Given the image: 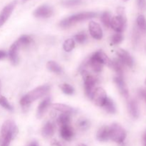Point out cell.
I'll return each mask as SVG.
<instances>
[{"label": "cell", "mask_w": 146, "mask_h": 146, "mask_svg": "<svg viewBox=\"0 0 146 146\" xmlns=\"http://www.w3.org/2000/svg\"><path fill=\"white\" fill-rule=\"evenodd\" d=\"M110 128V139L117 143H123L126 138L125 129L118 123H113Z\"/></svg>", "instance_id": "cell-5"}, {"label": "cell", "mask_w": 146, "mask_h": 146, "mask_svg": "<svg viewBox=\"0 0 146 146\" xmlns=\"http://www.w3.org/2000/svg\"><path fill=\"white\" fill-rule=\"evenodd\" d=\"M128 108L129 113L133 118H138L139 116V110L136 101L132 99L128 103Z\"/></svg>", "instance_id": "cell-19"}, {"label": "cell", "mask_w": 146, "mask_h": 146, "mask_svg": "<svg viewBox=\"0 0 146 146\" xmlns=\"http://www.w3.org/2000/svg\"><path fill=\"white\" fill-rule=\"evenodd\" d=\"M123 40V36L122 34L116 33L111 36V44L113 45H116V44H120Z\"/></svg>", "instance_id": "cell-34"}, {"label": "cell", "mask_w": 146, "mask_h": 146, "mask_svg": "<svg viewBox=\"0 0 146 146\" xmlns=\"http://www.w3.org/2000/svg\"><path fill=\"white\" fill-rule=\"evenodd\" d=\"M53 14H54L53 9L46 4L40 6L38 8L36 9L35 11H34V17H37V18H49L53 15Z\"/></svg>", "instance_id": "cell-9"}, {"label": "cell", "mask_w": 146, "mask_h": 146, "mask_svg": "<svg viewBox=\"0 0 146 146\" xmlns=\"http://www.w3.org/2000/svg\"><path fill=\"white\" fill-rule=\"evenodd\" d=\"M60 135L63 139L66 141H71L74 136V129L70 126V125H63L60 128Z\"/></svg>", "instance_id": "cell-16"}, {"label": "cell", "mask_w": 146, "mask_h": 146, "mask_svg": "<svg viewBox=\"0 0 146 146\" xmlns=\"http://www.w3.org/2000/svg\"><path fill=\"white\" fill-rule=\"evenodd\" d=\"M143 143H144V146H146V131L143 135Z\"/></svg>", "instance_id": "cell-40"}, {"label": "cell", "mask_w": 146, "mask_h": 146, "mask_svg": "<svg viewBox=\"0 0 146 146\" xmlns=\"http://www.w3.org/2000/svg\"><path fill=\"white\" fill-rule=\"evenodd\" d=\"M60 88L64 94L67 95H72L74 93V88L68 84H63L60 86Z\"/></svg>", "instance_id": "cell-31"}, {"label": "cell", "mask_w": 146, "mask_h": 146, "mask_svg": "<svg viewBox=\"0 0 146 146\" xmlns=\"http://www.w3.org/2000/svg\"><path fill=\"white\" fill-rule=\"evenodd\" d=\"M133 38L134 44H136L138 43V40L140 38V34H139V29H135L133 31Z\"/></svg>", "instance_id": "cell-36"}, {"label": "cell", "mask_w": 146, "mask_h": 146, "mask_svg": "<svg viewBox=\"0 0 146 146\" xmlns=\"http://www.w3.org/2000/svg\"><path fill=\"white\" fill-rule=\"evenodd\" d=\"M116 54L118 55V58H119V61L123 64H125V65L128 66L130 68L133 66V57L131 56V55L128 51L124 49L119 48V49L117 50Z\"/></svg>", "instance_id": "cell-10"}, {"label": "cell", "mask_w": 146, "mask_h": 146, "mask_svg": "<svg viewBox=\"0 0 146 146\" xmlns=\"http://www.w3.org/2000/svg\"><path fill=\"white\" fill-rule=\"evenodd\" d=\"M0 88H1V81H0Z\"/></svg>", "instance_id": "cell-45"}, {"label": "cell", "mask_w": 146, "mask_h": 146, "mask_svg": "<svg viewBox=\"0 0 146 146\" xmlns=\"http://www.w3.org/2000/svg\"><path fill=\"white\" fill-rule=\"evenodd\" d=\"M46 68L51 72L56 73V74H61L62 72V68L58 65L57 63L54 61H48L46 64Z\"/></svg>", "instance_id": "cell-23"}, {"label": "cell", "mask_w": 146, "mask_h": 146, "mask_svg": "<svg viewBox=\"0 0 146 146\" xmlns=\"http://www.w3.org/2000/svg\"><path fill=\"white\" fill-rule=\"evenodd\" d=\"M111 19L112 18H111V13L108 11H105L103 13L102 16H101V21L106 27H111Z\"/></svg>", "instance_id": "cell-29"}, {"label": "cell", "mask_w": 146, "mask_h": 146, "mask_svg": "<svg viewBox=\"0 0 146 146\" xmlns=\"http://www.w3.org/2000/svg\"><path fill=\"white\" fill-rule=\"evenodd\" d=\"M97 16V14L92 11H86V12H81L78 14H74L67 18L64 19L60 22V27L62 28H67L76 23L80 22V21H85V20L90 19L94 18Z\"/></svg>", "instance_id": "cell-3"}, {"label": "cell", "mask_w": 146, "mask_h": 146, "mask_svg": "<svg viewBox=\"0 0 146 146\" xmlns=\"http://www.w3.org/2000/svg\"><path fill=\"white\" fill-rule=\"evenodd\" d=\"M29 146H39V145H38V143H37L36 142H33L30 144Z\"/></svg>", "instance_id": "cell-41"}, {"label": "cell", "mask_w": 146, "mask_h": 146, "mask_svg": "<svg viewBox=\"0 0 146 146\" xmlns=\"http://www.w3.org/2000/svg\"><path fill=\"white\" fill-rule=\"evenodd\" d=\"M76 41H77L79 44H83V43L85 42L87 39V36L85 32H80L78 34H77L76 35L74 36Z\"/></svg>", "instance_id": "cell-35"}, {"label": "cell", "mask_w": 146, "mask_h": 146, "mask_svg": "<svg viewBox=\"0 0 146 146\" xmlns=\"http://www.w3.org/2000/svg\"><path fill=\"white\" fill-rule=\"evenodd\" d=\"M108 98L105 90L101 87H98L95 89L94 94H93L91 99L94 104L100 107H103L105 104L106 101Z\"/></svg>", "instance_id": "cell-6"}, {"label": "cell", "mask_w": 146, "mask_h": 146, "mask_svg": "<svg viewBox=\"0 0 146 146\" xmlns=\"http://www.w3.org/2000/svg\"><path fill=\"white\" fill-rule=\"evenodd\" d=\"M86 64L88 66H89L93 71L96 73L101 72L103 70V64H101V63L98 62L96 60L94 59L91 57H90L89 59L86 62Z\"/></svg>", "instance_id": "cell-21"}, {"label": "cell", "mask_w": 146, "mask_h": 146, "mask_svg": "<svg viewBox=\"0 0 146 146\" xmlns=\"http://www.w3.org/2000/svg\"><path fill=\"white\" fill-rule=\"evenodd\" d=\"M50 104H51V98L49 97H46V98H44L40 104L38 105V108H37V117L38 118H41L43 116V115L44 114V113L46 112V111L47 110L48 107L49 106Z\"/></svg>", "instance_id": "cell-17"}, {"label": "cell", "mask_w": 146, "mask_h": 146, "mask_svg": "<svg viewBox=\"0 0 146 146\" xmlns=\"http://www.w3.org/2000/svg\"><path fill=\"white\" fill-rule=\"evenodd\" d=\"M19 133L16 124L12 121H6L0 131V146H9L10 143Z\"/></svg>", "instance_id": "cell-1"}, {"label": "cell", "mask_w": 146, "mask_h": 146, "mask_svg": "<svg viewBox=\"0 0 146 146\" xmlns=\"http://www.w3.org/2000/svg\"><path fill=\"white\" fill-rule=\"evenodd\" d=\"M31 41H32V38H31L29 36L23 35L21 36L19 38H18L17 42L18 43V44L19 45L20 47H23L27 46L28 45H29L31 43Z\"/></svg>", "instance_id": "cell-27"}, {"label": "cell", "mask_w": 146, "mask_h": 146, "mask_svg": "<svg viewBox=\"0 0 146 146\" xmlns=\"http://www.w3.org/2000/svg\"><path fill=\"white\" fill-rule=\"evenodd\" d=\"M28 1V0H23V1H24V2H25V1Z\"/></svg>", "instance_id": "cell-44"}, {"label": "cell", "mask_w": 146, "mask_h": 146, "mask_svg": "<svg viewBox=\"0 0 146 146\" xmlns=\"http://www.w3.org/2000/svg\"><path fill=\"white\" fill-rule=\"evenodd\" d=\"M55 133V126L51 122H47L43 127L41 134L44 138H51Z\"/></svg>", "instance_id": "cell-18"}, {"label": "cell", "mask_w": 146, "mask_h": 146, "mask_svg": "<svg viewBox=\"0 0 146 146\" xmlns=\"http://www.w3.org/2000/svg\"><path fill=\"white\" fill-rule=\"evenodd\" d=\"M137 4L140 9H144L146 7V0H137Z\"/></svg>", "instance_id": "cell-37"}, {"label": "cell", "mask_w": 146, "mask_h": 146, "mask_svg": "<svg viewBox=\"0 0 146 146\" xmlns=\"http://www.w3.org/2000/svg\"><path fill=\"white\" fill-rule=\"evenodd\" d=\"M145 84H146V78H145Z\"/></svg>", "instance_id": "cell-46"}, {"label": "cell", "mask_w": 146, "mask_h": 146, "mask_svg": "<svg viewBox=\"0 0 146 146\" xmlns=\"http://www.w3.org/2000/svg\"><path fill=\"white\" fill-rule=\"evenodd\" d=\"M63 47H64V49L66 52H70L75 47V41L73 38H68V39L64 41V44H63Z\"/></svg>", "instance_id": "cell-28"}, {"label": "cell", "mask_w": 146, "mask_h": 146, "mask_svg": "<svg viewBox=\"0 0 146 146\" xmlns=\"http://www.w3.org/2000/svg\"><path fill=\"white\" fill-rule=\"evenodd\" d=\"M122 1H125H125H128V0H122Z\"/></svg>", "instance_id": "cell-43"}, {"label": "cell", "mask_w": 146, "mask_h": 146, "mask_svg": "<svg viewBox=\"0 0 146 146\" xmlns=\"http://www.w3.org/2000/svg\"><path fill=\"white\" fill-rule=\"evenodd\" d=\"M122 63L119 61V60H114V61H111V64L110 67L115 71L118 76L123 77V69Z\"/></svg>", "instance_id": "cell-22"}, {"label": "cell", "mask_w": 146, "mask_h": 146, "mask_svg": "<svg viewBox=\"0 0 146 146\" xmlns=\"http://www.w3.org/2000/svg\"><path fill=\"white\" fill-rule=\"evenodd\" d=\"M96 138L100 142H106L110 139L109 126L104 125L99 128L96 134Z\"/></svg>", "instance_id": "cell-15"}, {"label": "cell", "mask_w": 146, "mask_h": 146, "mask_svg": "<svg viewBox=\"0 0 146 146\" xmlns=\"http://www.w3.org/2000/svg\"><path fill=\"white\" fill-rule=\"evenodd\" d=\"M111 27L117 33H122L126 27V18L123 16H115L111 19Z\"/></svg>", "instance_id": "cell-7"}, {"label": "cell", "mask_w": 146, "mask_h": 146, "mask_svg": "<svg viewBox=\"0 0 146 146\" xmlns=\"http://www.w3.org/2000/svg\"><path fill=\"white\" fill-rule=\"evenodd\" d=\"M51 108L55 109L56 111H58L61 112L62 113H72L74 112V108H71L69 106L65 105V104H54L51 105Z\"/></svg>", "instance_id": "cell-20"}, {"label": "cell", "mask_w": 146, "mask_h": 146, "mask_svg": "<svg viewBox=\"0 0 146 146\" xmlns=\"http://www.w3.org/2000/svg\"><path fill=\"white\" fill-rule=\"evenodd\" d=\"M7 54L6 51H3V50H0V60L6 58V57H7Z\"/></svg>", "instance_id": "cell-39"}, {"label": "cell", "mask_w": 146, "mask_h": 146, "mask_svg": "<svg viewBox=\"0 0 146 146\" xmlns=\"http://www.w3.org/2000/svg\"><path fill=\"white\" fill-rule=\"evenodd\" d=\"M137 28L139 31L143 33H146V19L143 15H139L137 17L136 20Z\"/></svg>", "instance_id": "cell-25"}, {"label": "cell", "mask_w": 146, "mask_h": 146, "mask_svg": "<svg viewBox=\"0 0 146 146\" xmlns=\"http://www.w3.org/2000/svg\"><path fill=\"white\" fill-rule=\"evenodd\" d=\"M104 110H105L106 112L109 113H115V111H116V109H115V104L113 103V101H112L110 98H107L105 104L103 106Z\"/></svg>", "instance_id": "cell-24"}, {"label": "cell", "mask_w": 146, "mask_h": 146, "mask_svg": "<svg viewBox=\"0 0 146 146\" xmlns=\"http://www.w3.org/2000/svg\"><path fill=\"white\" fill-rule=\"evenodd\" d=\"M77 125H78V127L80 128V129L83 130V131H85V130L88 129L90 126V123L89 121L87 119H85V118H81L77 122Z\"/></svg>", "instance_id": "cell-32"}, {"label": "cell", "mask_w": 146, "mask_h": 146, "mask_svg": "<svg viewBox=\"0 0 146 146\" xmlns=\"http://www.w3.org/2000/svg\"><path fill=\"white\" fill-rule=\"evenodd\" d=\"M49 90L50 86L48 85H43L38 87L24 95L20 100V104L23 107L28 106L33 101L45 96L49 91Z\"/></svg>", "instance_id": "cell-2"}, {"label": "cell", "mask_w": 146, "mask_h": 146, "mask_svg": "<svg viewBox=\"0 0 146 146\" xmlns=\"http://www.w3.org/2000/svg\"><path fill=\"white\" fill-rule=\"evenodd\" d=\"M114 82L116 84L117 87H118L121 95L125 97V98H128L129 96V92H128V89L126 84H125V81L123 80V77L118 76H117L114 78Z\"/></svg>", "instance_id": "cell-13"}, {"label": "cell", "mask_w": 146, "mask_h": 146, "mask_svg": "<svg viewBox=\"0 0 146 146\" xmlns=\"http://www.w3.org/2000/svg\"><path fill=\"white\" fill-rule=\"evenodd\" d=\"M70 119H71V117H70L69 113H61L58 116V119H57V122H58V125H60L61 126L69 125Z\"/></svg>", "instance_id": "cell-26"}, {"label": "cell", "mask_w": 146, "mask_h": 146, "mask_svg": "<svg viewBox=\"0 0 146 146\" xmlns=\"http://www.w3.org/2000/svg\"><path fill=\"white\" fill-rule=\"evenodd\" d=\"M91 57L94 58V59L98 61V62H100L103 65L104 64V65H106L109 67L111 66V61H112L105 53H104L101 51H96L93 55H91Z\"/></svg>", "instance_id": "cell-14"}, {"label": "cell", "mask_w": 146, "mask_h": 146, "mask_svg": "<svg viewBox=\"0 0 146 146\" xmlns=\"http://www.w3.org/2000/svg\"><path fill=\"white\" fill-rule=\"evenodd\" d=\"M139 95L141 98H143L146 101V90L145 89H141L139 91Z\"/></svg>", "instance_id": "cell-38"}, {"label": "cell", "mask_w": 146, "mask_h": 146, "mask_svg": "<svg viewBox=\"0 0 146 146\" xmlns=\"http://www.w3.org/2000/svg\"><path fill=\"white\" fill-rule=\"evenodd\" d=\"M78 146H87V145H85V144L81 143V144H79V145H78Z\"/></svg>", "instance_id": "cell-42"}, {"label": "cell", "mask_w": 146, "mask_h": 146, "mask_svg": "<svg viewBox=\"0 0 146 146\" xmlns=\"http://www.w3.org/2000/svg\"><path fill=\"white\" fill-rule=\"evenodd\" d=\"M88 29H89L90 34L94 38L97 40H100L103 37V31L101 26L98 23L95 21H90L88 24Z\"/></svg>", "instance_id": "cell-11"}, {"label": "cell", "mask_w": 146, "mask_h": 146, "mask_svg": "<svg viewBox=\"0 0 146 146\" xmlns=\"http://www.w3.org/2000/svg\"><path fill=\"white\" fill-rule=\"evenodd\" d=\"M16 5H17V1H13L10 2L9 4H7L6 7L3 8L1 10V13H0V27H2L6 21L8 20L11 14H12L13 11H14V8H15Z\"/></svg>", "instance_id": "cell-8"}, {"label": "cell", "mask_w": 146, "mask_h": 146, "mask_svg": "<svg viewBox=\"0 0 146 146\" xmlns=\"http://www.w3.org/2000/svg\"><path fill=\"white\" fill-rule=\"evenodd\" d=\"M0 106L8 111H13V107L11 104L9 103L7 98L3 96H0Z\"/></svg>", "instance_id": "cell-33"}, {"label": "cell", "mask_w": 146, "mask_h": 146, "mask_svg": "<svg viewBox=\"0 0 146 146\" xmlns=\"http://www.w3.org/2000/svg\"><path fill=\"white\" fill-rule=\"evenodd\" d=\"M82 1L83 0H66L63 1L62 4L64 7H74L82 4Z\"/></svg>", "instance_id": "cell-30"}, {"label": "cell", "mask_w": 146, "mask_h": 146, "mask_svg": "<svg viewBox=\"0 0 146 146\" xmlns=\"http://www.w3.org/2000/svg\"><path fill=\"white\" fill-rule=\"evenodd\" d=\"M20 46L17 42V41L12 44L11 47L9 50V57L11 61V64L14 65H17L19 63V49Z\"/></svg>", "instance_id": "cell-12"}, {"label": "cell", "mask_w": 146, "mask_h": 146, "mask_svg": "<svg viewBox=\"0 0 146 146\" xmlns=\"http://www.w3.org/2000/svg\"><path fill=\"white\" fill-rule=\"evenodd\" d=\"M81 76L84 80L86 94L88 98H91L94 91L96 88V85L98 82V79L85 69L81 71Z\"/></svg>", "instance_id": "cell-4"}]
</instances>
